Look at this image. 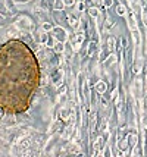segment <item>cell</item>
Here are the masks:
<instances>
[{"instance_id": "obj_4", "label": "cell", "mask_w": 147, "mask_h": 157, "mask_svg": "<svg viewBox=\"0 0 147 157\" xmlns=\"http://www.w3.org/2000/svg\"><path fill=\"white\" fill-rule=\"evenodd\" d=\"M84 41V34H78L77 35V44H75V50H78L79 48V46H81V43Z\"/></svg>"}, {"instance_id": "obj_3", "label": "cell", "mask_w": 147, "mask_h": 157, "mask_svg": "<svg viewBox=\"0 0 147 157\" xmlns=\"http://www.w3.org/2000/svg\"><path fill=\"white\" fill-rule=\"evenodd\" d=\"M128 25L131 29H137V24H135V19H134V15L130 13L128 15Z\"/></svg>"}, {"instance_id": "obj_10", "label": "cell", "mask_w": 147, "mask_h": 157, "mask_svg": "<svg viewBox=\"0 0 147 157\" xmlns=\"http://www.w3.org/2000/svg\"><path fill=\"white\" fill-rule=\"evenodd\" d=\"M103 3H105V7H110V6H112V0H105Z\"/></svg>"}, {"instance_id": "obj_12", "label": "cell", "mask_w": 147, "mask_h": 157, "mask_svg": "<svg viewBox=\"0 0 147 157\" xmlns=\"http://www.w3.org/2000/svg\"><path fill=\"white\" fill-rule=\"evenodd\" d=\"M77 157H83V154H78V156Z\"/></svg>"}, {"instance_id": "obj_7", "label": "cell", "mask_w": 147, "mask_h": 157, "mask_svg": "<svg viewBox=\"0 0 147 157\" xmlns=\"http://www.w3.org/2000/svg\"><path fill=\"white\" fill-rule=\"evenodd\" d=\"M116 12H118V15H125L126 13L125 6H124V5H119V6L116 7Z\"/></svg>"}, {"instance_id": "obj_1", "label": "cell", "mask_w": 147, "mask_h": 157, "mask_svg": "<svg viewBox=\"0 0 147 157\" xmlns=\"http://www.w3.org/2000/svg\"><path fill=\"white\" fill-rule=\"evenodd\" d=\"M37 85V65L19 41L0 47V109L24 112Z\"/></svg>"}, {"instance_id": "obj_2", "label": "cell", "mask_w": 147, "mask_h": 157, "mask_svg": "<svg viewBox=\"0 0 147 157\" xmlns=\"http://www.w3.org/2000/svg\"><path fill=\"white\" fill-rule=\"evenodd\" d=\"M96 91H97V93H100V94H103V93L106 91V82L99 81L97 84H96Z\"/></svg>"}, {"instance_id": "obj_11", "label": "cell", "mask_w": 147, "mask_h": 157, "mask_svg": "<svg viewBox=\"0 0 147 157\" xmlns=\"http://www.w3.org/2000/svg\"><path fill=\"white\" fill-rule=\"evenodd\" d=\"M65 3H66V5H71V6H72V5H74V0H65Z\"/></svg>"}, {"instance_id": "obj_9", "label": "cell", "mask_w": 147, "mask_h": 157, "mask_svg": "<svg viewBox=\"0 0 147 157\" xmlns=\"http://www.w3.org/2000/svg\"><path fill=\"white\" fill-rule=\"evenodd\" d=\"M71 25H72V27L74 28H78V25H79V22H78V19H74V18H71Z\"/></svg>"}, {"instance_id": "obj_13", "label": "cell", "mask_w": 147, "mask_h": 157, "mask_svg": "<svg viewBox=\"0 0 147 157\" xmlns=\"http://www.w3.org/2000/svg\"><path fill=\"white\" fill-rule=\"evenodd\" d=\"M99 157H103V156H102V154H100V156H99Z\"/></svg>"}, {"instance_id": "obj_6", "label": "cell", "mask_w": 147, "mask_h": 157, "mask_svg": "<svg viewBox=\"0 0 147 157\" xmlns=\"http://www.w3.org/2000/svg\"><path fill=\"white\" fill-rule=\"evenodd\" d=\"M115 62H116V56L112 53V55L106 59V65H112V63H115Z\"/></svg>"}, {"instance_id": "obj_8", "label": "cell", "mask_w": 147, "mask_h": 157, "mask_svg": "<svg viewBox=\"0 0 147 157\" xmlns=\"http://www.w3.org/2000/svg\"><path fill=\"white\" fill-rule=\"evenodd\" d=\"M88 13H90L91 16H99V10L96 9V7H91L90 10H88Z\"/></svg>"}, {"instance_id": "obj_5", "label": "cell", "mask_w": 147, "mask_h": 157, "mask_svg": "<svg viewBox=\"0 0 147 157\" xmlns=\"http://www.w3.org/2000/svg\"><path fill=\"white\" fill-rule=\"evenodd\" d=\"M107 47L110 48V52L115 50V38H113V37H109V40H107Z\"/></svg>"}]
</instances>
